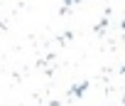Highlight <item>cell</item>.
I'll list each match as a JSON object with an SVG mask.
<instances>
[{
  "label": "cell",
  "instance_id": "cell-4",
  "mask_svg": "<svg viewBox=\"0 0 125 106\" xmlns=\"http://www.w3.org/2000/svg\"><path fill=\"white\" fill-rule=\"evenodd\" d=\"M120 74H125V64H123V69H120Z\"/></svg>",
  "mask_w": 125,
  "mask_h": 106
},
{
  "label": "cell",
  "instance_id": "cell-3",
  "mask_svg": "<svg viewBox=\"0 0 125 106\" xmlns=\"http://www.w3.org/2000/svg\"><path fill=\"white\" fill-rule=\"evenodd\" d=\"M120 27H123V32H125V20H123V22H120Z\"/></svg>",
  "mask_w": 125,
  "mask_h": 106
},
{
  "label": "cell",
  "instance_id": "cell-1",
  "mask_svg": "<svg viewBox=\"0 0 125 106\" xmlns=\"http://www.w3.org/2000/svg\"><path fill=\"white\" fill-rule=\"evenodd\" d=\"M88 86H91L88 81H81V84H76V86H71V89H69V99H71V96H83Z\"/></svg>",
  "mask_w": 125,
  "mask_h": 106
},
{
  "label": "cell",
  "instance_id": "cell-2",
  "mask_svg": "<svg viewBox=\"0 0 125 106\" xmlns=\"http://www.w3.org/2000/svg\"><path fill=\"white\" fill-rule=\"evenodd\" d=\"M81 0H64V8H71V5H79Z\"/></svg>",
  "mask_w": 125,
  "mask_h": 106
}]
</instances>
